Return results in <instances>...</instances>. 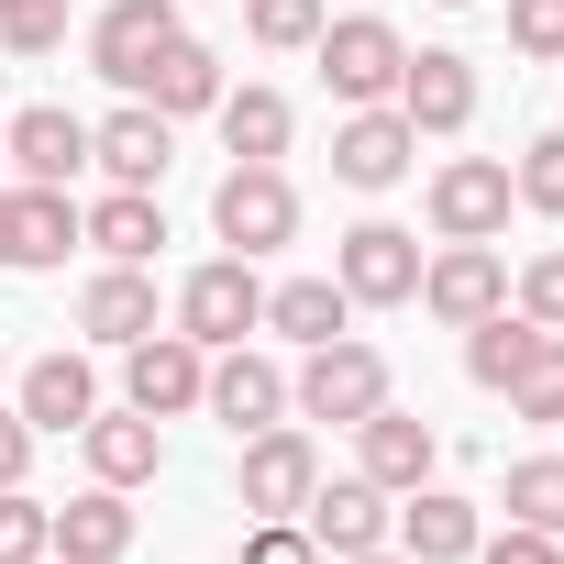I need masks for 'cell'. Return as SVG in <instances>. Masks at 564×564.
Instances as JSON below:
<instances>
[{
    "label": "cell",
    "mask_w": 564,
    "mask_h": 564,
    "mask_svg": "<svg viewBox=\"0 0 564 564\" xmlns=\"http://www.w3.org/2000/svg\"><path fill=\"white\" fill-rule=\"evenodd\" d=\"M311 56H322V89H333L344 111L399 100V67H410V45H399V23H388V12H344V23H322V34H311Z\"/></svg>",
    "instance_id": "6da1fadb"
},
{
    "label": "cell",
    "mask_w": 564,
    "mask_h": 564,
    "mask_svg": "<svg viewBox=\"0 0 564 564\" xmlns=\"http://www.w3.org/2000/svg\"><path fill=\"white\" fill-rule=\"evenodd\" d=\"M289 410L300 421H366V410H388V355L377 344H355V333H333V344H311L300 355V377H289Z\"/></svg>",
    "instance_id": "7a4b0ae2"
},
{
    "label": "cell",
    "mask_w": 564,
    "mask_h": 564,
    "mask_svg": "<svg viewBox=\"0 0 564 564\" xmlns=\"http://www.w3.org/2000/svg\"><path fill=\"white\" fill-rule=\"evenodd\" d=\"M177 333H188L199 355H221V344L265 333V276H254V254H210V265H188V276H177Z\"/></svg>",
    "instance_id": "3957f363"
},
{
    "label": "cell",
    "mask_w": 564,
    "mask_h": 564,
    "mask_svg": "<svg viewBox=\"0 0 564 564\" xmlns=\"http://www.w3.org/2000/svg\"><path fill=\"white\" fill-rule=\"evenodd\" d=\"M509 199H520V188H509L498 155H443L432 188H421V210H432L443 243H498V232H509Z\"/></svg>",
    "instance_id": "277c9868"
},
{
    "label": "cell",
    "mask_w": 564,
    "mask_h": 564,
    "mask_svg": "<svg viewBox=\"0 0 564 564\" xmlns=\"http://www.w3.org/2000/svg\"><path fill=\"white\" fill-rule=\"evenodd\" d=\"M333 289H344L355 311H399V300H421V232H399V221H355V232L333 243Z\"/></svg>",
    "instance_id": "5b68a950"
},
{
    "label": "cell",
    "mask_w": 564,
    "mask_h": 564,
    "mask_svg": "<svg viewBox=\"0 0 564 564\" xmlns=\"http://www.w3.org/2000/svg\"><path fill=\"white\" fill-rule=\"evenodd\" d=\"M311 487H322V454H311V432H243V476H232V498H243V520H300L311 509Z\"/></svg>",
    "instance_id": "8992f818"
},
{
    "label": "cell",
    "mask_w": 564,
    "mask_h": 564,
    "mask_svg": "<svg viewBox=\"0 0 564 564\" xmlns=\"http://www.w3.org/2000/svg\"><path fill=\"white\" fill-rule=\"evenodd\" d=\"M210 232L232 243V254H276L300 232V188H289V166H232L221 188H210Z\"/></svg>",
    "instance_id": "52a82bcc"
},
{
    "label": "cell",
    "mask_w": 564,
    "mask_h": 564,
    "mask_svg": "<svg viewBox=\"0 0 564 564\" xmlns=\"http://www.w3.org/2000/svg\"><path fill=\"white\" fill-rule=\"evenodd\" d=\"M199 388H210V355H199L188 333H144V344H122V410H144V421H188Z\"/></svg>",
    "instance_id": "ba28073f"
},
{
    "label": "cell",
    "mask_w": 564,
    "mask_h": 564,
    "mask_svg": "<svg viewBox=\"0 0 564 564\" xmlns=\"http://www.w3.org/2000/svg\"><path fill=\"white\" fill-rule=\"evenodd\" d=\"M421 311L454 322V333H476L487 311H509V265H498V243H443V254H421Z\"/></svg>",
    "instance_id": "9c48e42d"
},
{
    "label": "cell",
    "mask_w": 564,
    "mask_h": 564,
    "mask_svg": "<svg viewBox=\"0 0 564 564\" xmlns=\"http://www.w3.org/2000/svg\"><path fill=\"white\" fill-rule=\"evenodd\" d=\"M188 23H177V0H111V12L89 23V67L111 78V89H144V67L177 45Z\"/></svg>",
    "instance_id": "30bf717a"
},
{
    "label": "cell",
    "mask_w": 564,
    "mask_h": 564,
    "mask_svg": "<svg viewBox=\"0 0 564 564\" xmlns=\"http://www.w3.org/2000/svg\"><path fill=\"white\" fill-rule=\"evenodd\" d=\"M0 166H12L23 188H67V177L89 166V122H78V111H56V100H34V111L0 122Z\"/></svg>",
    "instance_id": "8fae6325"
},
{
    "label": "cell",
    "mask_w": 564,
    "mask_h": 564,
    "mask_svg": "<svg viewBox=\"0 0 564 564\" xmlns=\"http://www.w3.org/2000/svg\"><path fill=\"white\" fill-rule=\"evenodd\" d=\"M199 410L243 443V432H276V421H289V377H276L254 344H221L210 355V388H199Z\"/></svg>",
    "instance_id": "7c38bea8"
},
{
    "label": "cell",
    "mask_w": 564,
    "mask_h": 564,
    "mask_svg": "<svg viewBox=\"0 0 564 564\" xmlns=\"http://www.w3.org/2000/svg\"><path fill=\"white\" fill-rule=\"evenodd\" d=\"M410 166H421V133L399 122V100L344 111V133H333V177H344V188H399Z\"/></svg>",
    "instance_id": "4fadbf2b"
},
{
    "label": "cell",
    "mask_w": 564,
    "mask_h": 564,
    "mask_svg": "<svg viewBox=\"0 0 564 564\" xmlns=\"http://www.w3.org/2000/svg\"><path fill=\"white\" fill-rule=\"evenodd\" d=\"M388 520H399V509H388V487H377V476H322V487H311V509H300V531L322 542V564L377 553V542H388Z\"/></svg>",
    "instance_id": "5bb4252c"
},
{
    "label": "cell",
    "mask_w": 564,
    "mask_h": 564,
    "mask_svg": "<svg viewBox=\"0 0 564 564\" xmlns=\"http://www.w3.org/2000/svg\"><path fill=\"white\" fill-rule=\"evenodd\" d=\"M166 155H177V122H166L155 100H122L111 122H89V166H100L111 188H155Z\"/></svg>",
    "instance_id": "9a60e30c"
},
{
    "label": "cell",
    "mask_w": 564,
    "mask_h": 564,
    "mask_svg": "<svg viewBox=\"0 0 564 564\" xmlns=\"http://www.w3.org/2000/svg\"><path fill=\"white\" fill-rule=\"evenodd\" d=\"M355 443H366V465H355V476H377L388 498L432 487V465H443V432H432L421 410H399V399H388V410H366V421H355Z\"/></svg>",
    "instance_id": "2e32d148"
},
{
    "label": "cell",
    "mask_w": 564,
    "mask_h": 564,
    "mask_svg": "<svg viewBox=\"0 0 564 564\" xmlns=\"http://www.w3.org/2000/svg\"><path fill=\"white\" fill-rule=\"evenodd\" d=\"M399 122H410V133H465V122H476V67H465L454 45H421V56L399 67Z\"/></svg>",
    "instance_id": "e0dca14e"
},
{
    "label": "cell",
    "mask_w": 564,
    "mask_h": 564,
    "mask_svg": "<svg viewBox=\"0 0 564 564\" xmlns=\"http://www.w3.org/2000/svg\"><path fill=\"white\" fill-rule=\"evenodd\" d=\"M388 531H399V553H410V564H476L487 509H476V498H454V487H410V509H399Z\"/></svg>",
    "instance_id": "ac0fdd59"
},
{
    "label": "cell",
    "mask_w": 564,
    "mask_h": 564,
    "mask_svg": "<svg viewBox=\"0 0 564 564\" xmlns=\"http://www.w3.org/2000/svg\"><path fill=\"white\" fill-rule=\"evenodd\" d=\"M78 443H89V487H122V498L155 487V465H166V432H155L144 410H89Z\"/></svg>",
    "instance_id": "d6986e66"
},
{
    "label": "cell",
    "mask_w": 564,
    "mask_h": 564,
    "mask_svg": "<svg viewBox=\"0 0 564 564\" xmlns=\"http://www.w3.org/2000/svg\"><path fill=\"white\" fill-rule=\"evenodd\" d=\"M78 333L111 344V355L144 344V333H155V276H144V265H100L89 289H78Z\"/></svg>",
    "instance_id": "ffe728a7"
},
{
    "label": "cell",
    "mask_w": 564,
    "mask_h": 564,
    "mask_svg": "<svg viewBox=\"0 0 564 564\" xmlns=\"http://www.w3.org/2000/svg\"><path fill=\"white\" fill-rule=\"evenodd\" d=\"M89 410H100L89 355H34V366H23V421H34V432H89Z\"/></svg>",
    "instance_id": "44dd1931"
},
{
    "label": "cell",
    "mask_w": 564,
    "mask_h": 564,
    "mask_svg": "<svg viewBox=\"0 0 564 564\" xmlns=\"http://www.w3.org/2000/svg\"><path fill=\"white\" fill-rule=\"evenodd\" d=\"M122 553H133L122 487H78V498L56 509V564H122Z\"/></svg>",
    "instance_id": "7402d4cb"
},
{
    "label": "cell",
    "mask_w": 564,
    "mask_h": 564,
    "mask_svg": "<svg viewBox=\"0 0 564 564\" xmlns=\"http://www.w3.org/2000/svg\"><path fill=\"white\" fill-rule=\"evenodd\" d=\"M210 122H221L232 166H276V155H289V133H300V111L276 100V89H221V100H210Z\"/></svg>",
    "instance_id": "603a6c76"
},
{
    "label": "cell",
    "mask_w": 564,
    "mask_h": 564,
    "mask_svg": "<svg viewBox=\"0 0 564 564\" xmlns=\"http://www.w3.org/2000/svg\"><path fill=\"white\" fill-rule=\"evenodd\" d=\"M78 221H89L100 265H155V243H166V210H155V188H111V199H89Z\"/></svg>",
    "instance_id": "cb8c5ba5"
},
{
    "label": "cell",
    "mask_w": 564,
    "mask_h": 564,
    "mask_svg": "<svg viewBox=\"0 0 564 564\" xmlns=\"http://www.w3.org/2000/svg\"><path fill=\"white\" fill-rule=\"evenodd\" d=\"M78 243H89V221L67 188H12V265H67Z\"/></svg>",
    "instance_id": "d4e9b609"
},
{
    "label": "cell",
    "mask_w": 564,
    "mask_h": 564,
    "mask_svg": "<svg viewBox=\"0 0 564 564\" xmlns=\"http://www.w3.org/2000/svg\"><path fill=\"white\" fill-rule=\"evenodd\" d=\"M133 100H155L166 122H188V111H210V100H221V56H210L199 34H177V45L144 67V89H133Z\"/></svg>",
    "instance_id": "484cf974"
},
{
    "label": "cell",
    "mask_w": 564,
    "mask_h": 564,
    "mask_svg": "<svg viewBox=\"0 0 564 564\" xmlns=\"http://www.w3.org/2000/svg\"><path fill=\"white\" fill-rule=\"evenodd\" d=\"M344 322H355V300L333 289V276H289V289H265V333H276V344H300V355L333 344Z\"/></svg>",
    "instance_id": "4316f807"
},
{
    "label": "cell",
    "mask_w": 564,
    "mask_h": 564,
    "mask_svg": "<svg viewBox=\"0 0 564 564\" xmlns=\"http://www.w3.org/2000/svg\"><path fill=\"white\" fill-rule=\"evenodd\" d=\"M531 355H542V322H531V311H487V322L465 333V377H476V388H509Z\"/></svg>",
    "instance_id": "83f0119b"
},
{
    "label": "cell",
    "mask_w": 564,
    "mask_h": 564,
    "mask_svg": "<svg viewBox=\"0 0 564 564\" xmlns=\"http://www.w3.org/2000/svg\"><path fill=\"white\" fill-rule=\"evenodd\" d=\"M509 520L564 542V454H520V465H509Z\"/></svg>",
    "instance_id": "f1b7e54d"
},
{
    "label": "cell",
    "mask_w": 564,
    "mask_h": 564,
    "mask_svg": "<svg viewBox=\"0 0 564 564\" xmlns=\"http://www.w3.org/2000/svg\"><path fill=\"white\" fill-rule=\"evenodd\" d=\"M498 399H509V421H564V333H542V355H531Z\"/></svg>",
    "instance_id": "f546056e"
},
{
    "label": "cell",
    "mask_w": 564,
    "mask_h": 564,
    "mask_svg": "<svg viewBox=\"0 0 564 564\" xmlns=\"http://www.w3.org/2000/svg\"><path fill=\"white\" fill-rule=\"evenodd\" d=\"M56 553V509L34 487H0V564H45Z\"/></svg>",
    "instance_id": "4dcf8cb0"
},
{
    "label": "cell",
    "mask_w": 564,
    "mask_h": 564,
    "mask_svg": "<svg viewBox=\"0 0 564 564\" xmlns=\"http://www.w3.org/2000/svg\"><path fill=\"white\" fill-rule=\"evenodd\" d=\"M322 23H333L322 0H243V34H254L265 56H300V45H311Z\"/></svg>",
    "instance_id": "1f68e13d"
},
{
    "label": "cell",
    "mask_w": 564,
    "mask_h": 564,
    "mask_svg": "<svg viewBox=\"0 0 564 564\" xmlns=\"http://www.w3.org/2000/svg\"><path fill=\"white\" fill-rule=\"evenodd\" d=\"M509 188H520V210L564 221V133H531V144H520V166H509Z\"/></svg>",
    "instance_id": "d6a6232c"
},
{
    "label": "cell",
    "mask_w": 564,
    "mask_h": 564,
    "mask_svg": "<svg viewBox=\"0 0 564 564\" xmlns=\"http://www.w3.org/2000/svg\"><path fill=\"white\" fill-rule=\"evenodd\" d=\"M509 311H531L542 333H564V243H542V254L509 276Z\"/></svg>",
    "instance_id": "836d02e7"
},
{
    "label": "cell",
    "mask_w": 564,
    "mask_h": 564,
    "mask_svg": "<svg viewBox=\"0 0 564 564\" xmlns=\"http://www.w3.org/2000/svg\"><path fill=\"white\" fill-rule=\"evenodd\" d=\"M0 45L12 56H56L67 45V0H0Z\"/></svg>",
    "instance_id": "e575fe53"
},
{
    "label": "cell",
    "mask_w": 564,
    "mask_h": 564,
    "mask_svg": "<svg viewBox=\"0 0 564 564\" xmlns=\"http://www.w3.org/2000/svg\"><path fill=\"white\" fill-rule=\"evenodd\" d=\"M509 45L542 56V67H564V0H509Z\"/></svg>",
    "instance_id": "d590c367"
},
{
    "label": "cell",
    "mask_w": 564,
    "mask_h": 564,
    "mask_svg": "<svg viewBox=\"0 0 564 564\" xmlns=\"http://www.w3.org/2000/svg\"><path fill=\"white\" fill-rule=\"evenodd\" d=\"M243 564H322V542H311L300 520H254V531H243Z\"/></svg>",
    "instance_id": "8d00e7d4"
},
{
    "label": "cell",
    "mask_w": 564,
    "mask_h": 564,
    "mask_svg": "<svg viewBox=\"0 0 564 564\" xmlns=\"http://www.w3.org/2000/svg\"><path fill=\"white\" fill-rule=\"evenodd\" d=\"M476 564H564V542H553V531H520V520H509L498 542H476Z\"/></svg>",
    "instance_id": "74e56055"
},
{
    "label": "cell",
    "mask_w": 564,
    "mask_h": 564,
    "mask_svg": "<svg viewBox=\"0 0 564 564\" xmlns=\"http://www.w3.org/2000/svg\"><path fill=\"white\" fill-rule=\"evenodd\" d=\"M23 476H34V421L0 410V487H23Z\"/></svg>",
    "instance_id": "f35d334b"
},
{
    "label": "cell",
    "mask_w": 564,
    "mask_h": 564,
    "mask_svg": "<svg viewBox=\"0 0 564 564\" xmlns=\"http://www.w3.org/2000/svg\"><path fill=\"white\" fill-rule=\"evenodd\" d=\"M0 265H12V188H0Z\"/></svg>",
    "instance_id": "ab89813d"
},
{
    "label": "cell",
    "mask_w": 564,
    "mask_h": 564,
    "mask_svg": "<svg viewBox=\"0 0 564 564\" xmlns=\"http://www.w3.org/2000/svg\"><path fill=\"white\" fill-rule=\"evenodd\" d=\"M344 564H410V553H388V542H377V553H344Z\"/></svg>",
    "instance_id": "60d3db41"
},
{
    "label": "cell",
    "mask_w": 564,
    "mask_h": 564,
    "mask_svg": "<svg viewBox=\"0 0 564 564\" xmlns=\"http://www.w3.org/2000/svg\"><path fill=\"white\" fill-rule=\"evenodd\" d=\"M443 12H465V0H443Z\"/></svg>",
    "instance_id": "b9f144b4"
},
{
    "label": "cell",
    "mask_w": 564,
    "mask_h": 564,
    "mask_svg": "<svg viewBox=\"0 0 564 564\" xmlns=\"http://www.w3.org/2000/svg\"><path fill=\"white\" fill-rule=\"evenodd\" d=\"M0 122H12V111H0Z\"/></svg>",
    "instance_id": "7bdbcfd3"
},
{
    "label": "cell",
    "mask_w": 564,
    "mask_h": 564,
    "mask_svg": "<svg viewBox=\"0 0 564 564\" xmlns=\"http://www.w3.org/2000/svg\"><path fill=\"white\" fill-rule=\"evenodd\" d=\"M45 564H56V553H45Z\"/></svg>",
    "instance_id": "ee69618b"
}]
</instances>
